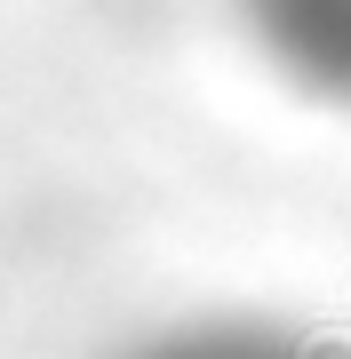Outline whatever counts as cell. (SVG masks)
Wrapping results in <instances>:
<instances>
[{
    "mask_svg": "<svg viewBox=\"0 0 351 359\" xmlns=\"http://www.w3.org/2000/svg\"><path fill=\"white\" fill-rule=\"evenodd\" d=\"M144 359H327V351H303L287 335H263V327H192V335H168Z\"/></svg>",
    "mask_w": 351,
    "mask_h": 359,
    "instance_id": "cell-1",
    "label": "cell"
}]
</instances>
